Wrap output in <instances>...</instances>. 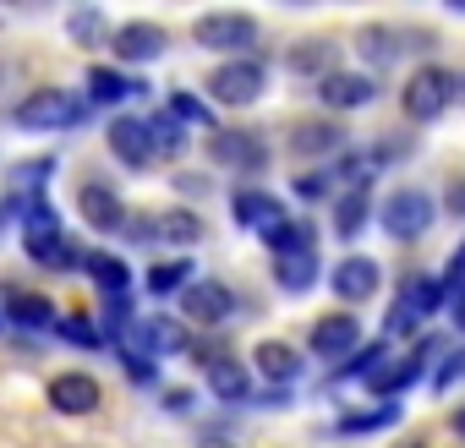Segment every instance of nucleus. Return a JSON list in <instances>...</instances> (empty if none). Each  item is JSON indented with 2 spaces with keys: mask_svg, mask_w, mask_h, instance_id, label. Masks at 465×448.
Here are the masks:
<instances>
[{
  "mask_svg": "<svg viewBox=\"0 0 465 448\" xmlns=\"http://www.w3.org/2000/svg\"><path fill=\"white\" fill-rule=\"evenodd\" d=\"M443 301H449V296H443L438 279H427V274H405V285H400V296H394V307H389V317H383V334H389V339L416 334Z\"/></svg>",
  "mask_w": 465,
  "mask_h": 448,
  "instance_id": "nucleus-1",
  "label": "nucleus"
},
{
  "mask_svg": "<svg viewBox=\"0 0 465 448\" xmlns=\"http://www.w3.org/2000/svg\"><path fill=\"white\" fill-rule=\"evenodd\" d=\"M454 99H460V77L443 72V66H421V72H411V83L400 88L405 121H438Z\"/></svg>",
  "mask_w": 465,
  "mask_h": 448,
  "instance_id": "nucleus-2",
  "label": "nucleus"
},
{
  "mask_svg": "<svg viewBox=\"0 0 465 448\" xmlns=\"http://www.w3.org/2000/svg\"><path fill=\"white\" fill-rule=\"evenodd\" d=\"M88 99H77V93H66V88H39V93H28L23 104H17V126L23 131H66V126H77V121H88Z\"/></svg>",
  "mask_w": 465,
  "mask_h": 448,
  "instance_id": "nucleus-3",
  "label": "nucleus"
},
{
  "mask_svg": "<svg viewBox=\"0 0 465 448\" xmlns=\"http://www.w3.org/2000/svg\"><path fill=\"white\" fill-rule=\"evenodd\" d=\"M192 39H197L203 50H213V55L247 61V55L258 50V23H252L247 12H208V17L192 23Z\"/></svg>",
  "mask_w": 465,
  "mask_h": 448,
  "instance_id": "nucleus-4",
  "label": "nucleus"
},
{
  "mask_svg": "<svg viewBox=\"0 0 465 448\" xmlns=\"http://www.w3.org/2000/svg\"><path fill=\"white\" fill-rule=\"evenodd\" d=\"M432 219H438V208H432V197L421 186H400V191L383 197V230H389V241H421L432 230Z\"/></svg>",
  "mask_w": 465,
  "mask_h": 448,
  "instance_id": "nucleus-5",
  "label": "nucleus"
},
{
  "mask_svg": "<svg viewBox=\"0 0 465 448\" xmlns=\"http://www.w3.org/2000/svg\"><path fill=\"white\" fill-rule=\"evenodd\" d=\"M263 88H269V66H263L258 55H247V61H224V66L208 77V93H213L219 104H230V110L258 104Z\"/></svg>",
  "mask_w": 465,
  "mask_h": 448,
  "instance_id": "nucleus-6",
  "label": "nucleus"
},
{
  "mask_svg": "<svg viewBox=\"0 0 465 448\" xmlns=\"http://www.w3.org/2000/svg\"><path fill=\"white\" fill-rule=\"evenodd\" d=\"M208 159L224 164V170H236V175H252V170L269 164V148H263V137L247 131V126H219V131L208 137Z\"/></svg>",
  "mask_w": 465,
  "mask_h": 448,
  "instance_id": "nucleus-7",
  "label": "nucleus"
},
{
  "mask_svg": "<svg viewBox=\"0 0 465 448\" xmlns=\"http://www.w3.org/2000/svg\"><path fill=\"white\" fill-rule=\"evenodd\" d=\"M175 307H181V317H186V323L213 328V323H224L230 312H236V290L219 285V279H192V285L175 296Z\"/></svg>",
  "mask_w": 465,
  "mask_h": 448,
  "instance_id": "nucleus-8",
  "label": "nucleus"
},
{
  "mask_svg": "<svg viewBox=\"0 0 465 448\" xmlns=\"http://www.w3.org/2000/svg\"><path fill=\"white\" fill-rule=\"evenodd\" d=\"M307 345H312V355H323V361H345L351 350H361V323H356V312H329V317H318Z\"/></svg>",
  "mask_w": 465,
  "mask_h": 448,
  "instance_id": "nucleus-9",
  "label": "nucleus"
},
{
  "mask_svg": "<svg viewBox=\"0 0 465 448\" xmlns=\"http://www.w3.org/2000/svg\"><path fill=\"white\" fill-rule=\"evenodd\" d=\"M432 350H443V345H438V339H421V345H416V350H405L394 366H378V372L367 377V388H372V394L389 404L394 394H405V388H411V383L427 372V355H432Z\"/></svg>",
  "mask_w": 465,
  "mask_h": 448,
  "instance_id": "nucleus-10",
  "label": "nucleus"
},
{
  "mask_svg": "<svg viewBox=\"0 0 465 448\" xmlns=\"http://www.w3.org/2000/svg\"><path fill=\"white\" fill-rule=\"evenodd\" d=\"M121 350H137V355H148V361L181 355V350H186V328H181L175 317H143V323H132V339H126Z\"/></svg>",
  "mask_w": 465,
  "mask_h": 448,
  "instance_id": "nucleus-11",
  "label": "nucleus"
},
{
  "mask_svg": "<svg viewBox=\"0 0 465 448\" xmlns=\"http://www.w3.org/2000/svg\"><path fill=\"white\" fill-rule=\"evenodd\" d=\"M77 213L94 224V230H104V236H126V202L110 186H99V180H88L77 191Z\"/></svg>",
  "mask_w": 465,
  "mask_h": 448,
  "instance_id": "nucleus-12",
  "label": "nucleus"
},
{
  "mask_svg": "<svg viewBox=\"0 0 465 448\" xmlns=\"http://www.w3.org/2000/svg\"><path fill=\"white\" fill-rule=\"evenodd\" d=\"M164 28L159 23H121L115 34H110V50L121 55V61H132V66H148V61H159L164 55Z\"/></svg>",
  "mask_w": 465,
  "mask_h": 448,
  "instance_id": "nucleus-13",
  "label": "nucleus"
},
{
  "mask_svg": "<svg viewBox=\"0 0 465 448\" xmlns=\"http://www.w3.org/2000/svg\"><path fill=\"white\" fill-rule=\"evenodd\" d=\"M312 93H318V104H323V110H361V104H372V99H378V83H372V77H361V72H329Z\"/></svg>",
  "mask_w": 465,
  "mask_h": 448,
  "instance_id": "nucleus-14",
  "label": "nucleus"
},
{
  "mask_svg": "<svg viewBox=\"0 0 465 448\" xmlns=\"http://www.w3.org/2000/svg\"><path fill=\"white\" fill-rule=\"evenodd\" d=\"M329 285H334V296H340L345 307H361V301H372V296H378L383 274H378V263H372V258H345V263L329 274Z\"/></svg>",
  "mask_w": 465,
  "mask_h": 448,
  "instance_id": "nucleus-15",
  "label": "nucleus"
},
{
  "mask_svg": "<svg viewBox=\"0 0 465 448\" xmlns=\"http://www.w3.org/2000/svg\"><path fill=\"white\" fill-rule=\"evenodd\" d=\"M99 399H104V388L88 372H61L50 383V410H61V415H94Z\"/></svg>",
  "mask_w": 465,
  "mask_h": 448,
  "instance_id": "nucleus-16",
  "label": "nucleus"
},
{
  "mask_svg": "<svg viewBox=\"0 0 465 448\" xmlns=\"http://www.w3.org/2000/svg\"><path fill=\"white\" fill-rule=\"evenodd\" d=\"M104 142H110V153H115L121 164H132V170H148V164H153V142H148V121H132V115H121V121H110V131H104Z\"/></svg>",
  "mask_w": 465,
  "mask_h": 448,
  "instance_id": "nucleus-17",
  "label": "nucleus"
},
{
  "mask_svg": "<svg viewBox=\"0 0 465 448\" xmlns=\"http://www.w3.org/2000/svg\"><path fill=\"white\" fill-rule=\"evenodd\" d=\"M23 247H28V258H34L39 268H55V274L83 268V252H77V241H72L66 230H39V236H23Z\"/></svg>",
  "mask_w": 465,
  "mask_h": 448,
  "instance_id": "nucleus-18",
  "label": "nucleus"
},
{
  "mask_svg": "<svg viewBox=\"0 0 465 448\" xmlns=\"http://www.w3.org/2000/svg\"><path fill=\"white\" fill-rule=\"evenodd\" d=\"M230 208H236V219L247 224V230H258L263 241H269V236L280 230L285 219H291V213H285V208H280V202H274L269 191H236V202H230Z\"/></svg>",
  "mask_w": 465,
  "mask_h": 448,
  "instance_id": "nucleus-19",
  "label": "nucleus"
},
{
  "mask_svg": "<svg viewBox=\"0 0 465 448\" xmlns=\"http://www.w3.org/2000/svg\"><path fill=\"white\" fill-rule=\"evenodd\" d=\"M274 285L285 296H307L318 285V252H285V258H274Z\"/></svg>",
  "mask_w": 465,
  "mask_h": 448,
  "instance_id": "nucleus-20",
  "label": "nucleus"
},
{
  "mask_svg": "<svg viewBox=\"0 0 465 448\" xmlns=\"http://www.w3.org/2000/svg\"><path fill=\"white\" fill-rule=\"evenodd\" d=\"M148 83H137V77H126V72H115V66H94L88 72V104H121V99H132V93H143Z\"/></svg>",
  "mask_w": 465,
  "mask_h": 448,
  "instance_id": "nucleus-21",
  "label": "nucleus"
},
{
  "mask_svg": "<svg viewBox=\"0 0 465 448\" xmlns=\"http://www.w3.org/2000/svg\"><path fill=\"white\" fill-rule=\"evenodd\" d=\"M291 148H296L302 159H318V153H340V148H345V131H340L334 121H302V126L291 131Z\"/></svg>",
  "mask_w": 465,
  "mask_h": 448,
  "instance_id": "nucleus-22",
  "label": "nucleus"
},
{
  "mask_svg": "<svg viewBox=\"0 0 465 448\" xmlns=\"http://www.w3.org/2000/svg\"><path fill=\"white\" fill-rule=\"evenodd\" d=\"M252 366H258L269 383H291V377L302 372V350H291L285 339H263V345L252 350Z\"/></svg>",
  "mask_w": 465,
  "mask_h": 448,
  "instance_id": "nucleus-23",
  "label": "nucleus"
},
{
  "mask_svg": "<svg viewBox=\"0 0 465 448\" xmlns=\"http://www.w3.org/2000/svg\"><path fill=\"white\" fill-rule=\"evenodd\" d=\"M208 388H213L219 399H230V404H242V399L252 394V377H247V366H242V361L213 355V361H208Z\"/></svg>",
  "mask_w": 465,
  "mask_h": 448,
  "instance_id": "nucleus-24",
  "label": "nucleus"
},
{
  "mask_svg": "<svg viewBox=\"0 0 465 448\" xmlns=\"http://www.w3.org/2000/svg\"><path fill=\"white\" fill-rule=\"evenodd\" d=\"M83 268H88V279H94L104 296L132 290V263H121L115 252H88V258H83Z\"/></svg>",
  "mask_w": 465,
  "mask_h": 448,
  "instance_id": "nucleus-25",
  "label": "nucleus"
},
{
  "mask_svg": "<svg viewBox=\"0 0 465 448\" xmlns=\"http://www.w3.org/2000/svg\"><path fill=\"white\" fill-rule=\"evenodd\" d=\"M148 142H153V159H175V153H186V126L170 110H159V115H148Z\"/></svg>",
  "mask_w": 465,
  "mask_h": 448,
  "instance_id": "nucleus-26",
  "label": "nucleus"
},
{
  "mask_svg": "<svg viewBox=\"0 0 465 448\" xmlns=\"http://www.w3.org/2000/svg\"><path fill=\"white\" fill-rule=\"evenodd\" d=\"M6 323H23V328H55V312H50V301L45 296H28V290H17L6 307Z\"/></svg>",
  "mask_w": 465,
  "mask_h": 448,
  "instance_id": "nucleus-27",
  "label": "nucleus"
},
{
  "mask_svg": "<svg viewBox=\"0 0 465 448\" xmlns=\"http://www.w3.org/2000/svg\"><path fill=\"white\" fill-rule=\"evenodd\" d=\"M291 72H296V77H318V83H323V77L334 72V44H329V39L296 44V50H291Z\"/></svg>",
  "mask_w": 465,
  "mask_h": 448,
  "instance_id": "nucleus-28",
  "label": "nucleus"
},
{
  "mask_svg": "<svg viewBox=\"0 0 465 448\" xmlns=\"http://www.w3.org/2000/svg\"><path fill=\"white\" fill-rule=\"evenodd\" d=\"M356 50H361L372 66H389V61L400 55V34H394V28H361V34H356Z\"/></svg>",
  "mask_w": 465,
  "mask_h": 448,
  "instance_id": "nucleus-29",
  "label": "nucleus"
},
{
  "mask_svg": "<svg viewBox=\"0 0 465 448\" xmlns=\"http://www.w3.org/2000/svg\"><path fill=\"white\" fill-rule=\"evenodd\" d=\"M186 285H192V263H181V258L148 268V290H153V296H181Z\"/></svg>",
  "mask_w": 465,
  "mask_h": 448,
  "instance_id": "nucleus-30",
  "label": "nucleus"
},
{
  "mask_svg": "<svg viewBox=\"0 0 465 448\" xmlns=\"http://www.w3.org/2000/svg\"><path fill=\"white\" fill-rule=\"evenodd\" d=\"M383 355H389V345H361L356 355H345V361L334 366V383H345V377H372V372L383 366Z\"/></svg>",
  "mask_w": 465,
  "mask_h": 448,
  "instance_id": "nucleus-31",
  "label": "nucleus"
},
{
  "mask_svg": "<svg viewBox=\"0 0 465 448\" xmlns=\"http://www.w3.org/2000/svg\"><path fill=\"white\" fill-rule=\"evenodd\" d=\"M394 421H400V404L356 410V415H345V421H340V437H356V432H383V426H394Z\"/></svg>",
  "mask_w": 465,
  "mask_h": 448,
  "instance_id": "nucleus-32",
  "label": "nucleus"
},
{
  "mask_svg": "<svg viewBox=\"0 0 465 448\" xmlns=\"http://www.w3.org/2000/svg\"><path fill=\"white\" fill-rule=\"evenodd\" d=\"M361 224H367V191L340 197V208H334V230L351 241V236H361Z\"/></svg>",
  "mask_w": 465,
  "mask_h": 448,
  "instance_id": "nucleus-33",
  "label": "nucleus"
},
{
  "mask_svg": "<svg viewBox=\"0 0 465 448\" xmlns=\"http://www.w3.org/2000/svg\"><path fill=\"white\" fill-rule=\"evenodd\" d=\"M55 328H61V339H72V345H83V350H99V345H104V328L88 323V317H55Z\"/></svg>",
  "mask_w": 465,
  "mask_h": 448,
  "instance_id": "nucleus-34",
  "label": "nucleus"
},
{
  "mask_svg": "<svg viewBox=\"0 0 465 448\" xmlns=\"http://www.w3.org/2000/svg\"><path fill=\"white\" fill-rule=\"evenodd\" d=\"M170 115H175L181 126H186V121H197V126H208V121H213V115H208V104H203V99H192V93H175V99H170Z\"/></svg>",
  "mask_w": 465,
  "mask_h": 448,
  "instance_id": "nucleus-35",
  "label": "nucleus"
},
{
  "mask_svg": "<svg viewBox=\"0 0 465 448\" xmlns=\"http://www.w3.org/2000/svg\"><path fill=\"white\" fill-rule=\"evenodd\" d=\"M329 186H334V175H329V170H307V175H296V197H302V202L329 197Z\"/></svg>",
  "mask_w": 465,
  "mask_h": 448,
  "instance_id": "nucleus-36",
  "label": "nucleus"
},
{
  "mask_svg": "<svg viewBox=\"0 0 465 448\" xmlns=\"http://www.w3.org/2000/svg\"><path fill=\"white\" fill-rule=\"evenodd\" d=\"M460 372H465V350H443V361L432 366V388L443 394V388H449V383H454Z\"/></svg>",
  "mask_w": 465,
  "mask_h": 448,
  "instance_id": "nucleus-37",
  "label": "nucleus"
},
{
  "mask_svg": "<svg viewBox=\"0 0 465 448\" xmlns=\"http://www.w3.org/2000/svg\"><path fill=\"white\" fill-rule=\"evenodd\" d=\"M438 285H443V296H460V290H465V241L454 247V258H449V268H443Z\"/></svg>",
  "mask_w": 465,
  "mask_h": 448,
  "instance_id": "nucleus-38",
  "label": "nucleus"
},
{
  "mask_svg": "<svg viewBox=\"0 0 465 448\" xmlns=\"http://www.w3.org/2000/svg\"><path fill=\"white\" fill-rule=\"evenodd\" d=\"M121 366H126V377H132V383H153V361H148V355L121 350Z\"/></svg>",
  "mask_w": 465,
  "mask_h": 448,
  "instance_id": "nucleus-39",
  "label": "nucleus"
},
{
  "mask_svg": "<svg viewBox=\"0 0 465 448\" xmlns=\"http://www.w3.org/2000/svg\"><path fill=\"white\" fill-rule=\"evenodd\" d=\"M104 34V17L99 12H77L72 17V39H99Z\"/></svg>",
  "mask_w": 465,
  "mask_h": 448,
  "instance_id": "nucleus-40",
  "label": "nucleus"
},
{
  "mask_svg": "<svg viewBox=\"0 0 465 448\" xmlns=\"http://www.w3.org/2000/svg\"><path fill=\"white\" fill-rule=\"evenodd\" d=\"M443 208H449L454 219H465V180H454V186L443 191Z\"/></svg>",
  "mask_w": 465,
  "mask_h": 448,
  "instance_id": "nucleus-41",
  "label": "nucleus"
},
{
  "mask_svg": "<svg viewBox=\"0 0 465 448\" xmlns=\"http://www.w3.org/2000/svg\"><path fill=\"white\" fill-rule=\"evenodd\" d=\"M45 175H50V159H45V164H23V170H17V186H39Z\"/></svg>",
  "mask_w": 465,
  "mask_h": 448,
  "instance_id": "nucleus-42",
  "label": "nucleus"
},
{
  "mask_svg": "<svg viewBox=\"0 0 465 448\" xmlns=\"http://www.w3.org/2000/svg\"><path fill=\"white\" fill-rule=\"evenodd\" d=\"M192 399H186V388H175V394H164V410H186Z\"/></svg>",
  "mask_w": 465,
  "mask_h": 448,
  "instance_id": "nucleus-43",
  "label": "nucleus"
},
{
  "mask_svg": "<svg viewBox=\"0 0 465 448\" xmlns=\"http://www.w3.org/2000/svg\"><path fill=\"white\" fill-rule=\"evenodd\" d=\"M449 426H454V437H460V443H465V404H460V410H454V415H449Z\"/></svg>",
  "mask_w": 465,
  "mask_h": 448,
  "instance_id": "nucleus-44",
  "label": "nucleus"
},
{
  "mask_svg": "<svg viewBox=\"0 0 465 448\" xmlns=\"http://www.w3.org/2000/svg\"><path fill=\"white\" fill-rule=\"evenodd\" d=\"M454 328H460V334H465V290H460V296H454Z\"/></svg>",
  "mask_w": 465,
  "mask_h": 448,
  "instance_id": "nucleus-45",
  "label": "nucleus"
},
{
  "mask_svg": "<svg viewBox=\"0 0 465 448\" xmlns=\"http://www.w3.org/2000/svg\"><path fill=\"white\" fill-rule=\"evenodd\" d=\"M197 448H230V443H219V437H203V443H197Z\"/></svg>",
  "mask_w": 465,
  "mask_h": 448,
  "instance_id": "nucleus-46",
  "label": "nucleus"
},
{
  "mask_svg": "<svg viewBox=\"0 0 465 448\" xmlns=\"http://www.w3.org/2000/svg\"><path fill=\"white\" fill-rule=\"evenodd\" d=\"M460 99H465V77H460Z\"/></svg>",
  "mask_w": 465,
  "mask_h": 448,
  "instance_id": "nucleus-47",
  "label": "nucleus"
},
{
  "mask_svg": "<svg viewBox=\"0 0 465 448\" xmlns=\"http://www.w3.org/2000/svg\"><path fill=\"white\" fill-rule=\"evenodd\" d=\"M0 328H6V312H0Z\"/></svg>",
  "mask_w": 465,
  "mask_h": 448,
  "instance_id": "nucleus-48",
  "label": "nucleus"
}]
</instances>
